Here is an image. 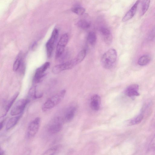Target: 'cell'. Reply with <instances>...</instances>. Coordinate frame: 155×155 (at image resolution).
<instances>
[{"instance_id":"obj_1","label":"cell","mask_w":155,"mask_h":155,"mask_svg":"<svg viewBox=\"0 0 155 155\" xmlns=\"http://www.w3.org/2000/svg\"><path fill=\"white\" fill-rule=\"evenodd\" d=\"M66 92V90L64 89L49 98L43 104L42 110L46 111L57 106L63 99Z\"/></svg>"},{"instance_id":"obj_2","label":"cell","mask_w":155,"mask_h":155,"mask_svg":"<svg viewBox=\"0 0 155 155\" xmlns=\"http://www.w3.org/2000/svg\"><path fill=\"white\" fill-rule=\"evenodd\" d=\"M117 58V52L115 49L110 48L105 52L101 58L102 66L105 69H110L115 64Z\"/></svg>"},{"instance_id":"obj_3","label":"cell","mask_w":155,"mask_h":155,"mask_svg":"<svg viewBox=\"0 0 155 155\" xmlns=\"http://www.w3.org/2000/svg\"><path fill=\"white\" fill-rule=\"evenodd\" d=\"M79 64L76 58L63 63L58 64L53 67L52 72L54 74H57L64 71L72 68Z\"/></svg>"},{"instance_id":"obj_4","label":"cell","mask_w":155,"mask_h":155,"mask_svg":"<svg viewBox=\"0 0 155 155\" xmlns=\"http://www.w3.org/2000/svg\"><path fill=\"white\" fill-rule=\"evenodd\" d=\"M63 122V118L61 117H58L54 118L48 125V131L51 134L58 133L61 130Z\"/></svg>"},{"instance_id":"obj_5","label":"cell","mask_w":155,"mask_h":155,"mask_svg":"<svg viewBox=\"0 0 155 155\" xmlns=\"http://www.w3.org/2000/svg\"><path fill=\"white\" fill-rule=\"evenodd\" d=\"M29 101V100L28 99L22 98L18 100L11 109V115L14 116L22 114L26 106Z\"/></svg>"},{"instance_id":"obj_6","label":"cell","mask_w":155,"mask_h":155,"mask_svg":"<svg viewBox=\"0 0 155 155\" xmlns=\"http://www.w3.org/2000/svg\"><path fill=\"white\" fill-rule=\"evenodd\" d=\"M58 34V30L56 28H54L52 32L51 37L46 43L45 48L47 56L48 58H50Z\"/></svg>"},{"instance_id":"obj_7","label":"cell","mask_w":155,"mask_h":155,"mask_svg":"<svg viewBox=\"0 0 155 155\" xmlns=\"http://www.w3.org/2000/svg\"><path fill=\"white\" fill-rule=\"evenodd\" d=\"M68 39V35L67 33L63 34L60 38L56 47L55 59L60 58L63 53Z\"/></svg>"},{"instance_id":"obj_8","label":"cell","mask_w":155,"mask_h":155,"mask_svg":"<svg viewBox=\"0 0 155 155\" xmlns=\"http://www.w3.org/2000/svg\"><path fill=\"white\" fill-rule=\"evenodd\" d=\"M41 118L38 117L29 123L27 132V137L28 138H32L36 134L38 130Z\"/></svg>"},{"instance_id":"obj_9","label":"cell","mask_w":155,"mask_h":155,"mask_svg":"<svg viewBox=\"0 0 155 155\" xmlns=\"http://www.w3.org/2000/svg\"><path fill=\"white\" fill-rule=\"evenodd\" d=\"M50 65V62H47L36 69L33 78L34 83H37L41 81L42 79L45 75V71Z\"/></svg>"},{"instance_id":"obj_10","label":"cell","mask_w":155,"mask_h":155,"mask_svg":"<svg viewBox=\"0 0 155 155\" xmlns=\"http://www.w3.org/2000/svg\"><path fill=\"white\" fill-rule=\"evenodd\" d=\"M139 89V86L138 84H132L126 88L125 93L127 96L130 97L138 96L140 95Z\"/></svg>"},{"instance_id":"obj_11","label":"cell","mask_w":155,"mask_h":155,"mask_svg":"<svg viewBox=\"0 0 155 155\" xmlns=\"http://www.w3.org/2000/svg\"><path fill=\"white\" fill-rule=\"evenodd\" d=\"M100 31L104 42L107 45H110L112 40L110 31L107 28L102 27L100 28Z\"/></svg>"},{"instance_id":"obj_12","label":"cell","mask_w":155,"mask_h":155,"mask_svg":"<svg viewBox=\"0 0 155 155\" xmlns=\"http://www.w3.org/2000/svg\"><path fill=\"white\" fill-rule=\"evenodd\" d=\"M140 0H137L131 8L126 13L122 19L123 22H125L132 18L135 15L137 10V6Z\"/></svg>"},{"instance_id":"obj_13","label":"cell","mask_w":155,"mask_h":155,"mask_svg":"<svg viewBox=\"0 0 155 155\" xmlns=\"http://www.w3.org/2000/svg\"><path fill=\"white\" fill-rule=\"evenodd\" d=\"M101 103L100 97L98 94L93 95L91 98L90 105L92 110L95 111L99 110Z\"/></svg>"},{"instance_id":"obj_14","label":"cell","mask_w":155,"mask_h":155,"mask_svg":"<svg viewBox=\"0 0 155 155\" xmlns=\"http://www.w3.org/2000/svg\"><path fill=\"white\" fill-rule=\"evenodd\" d=\"M76 110V108L75 107H69L66 111L63 118L64 121L69 122L71 121L74 117Z\"/></svg>"},{"instance_id":"obj_15","label":"cell","mask_w":155,"mask_h":155,"mask_svg":"<svg viewBox=\"0 0 155 155\" xmlns=\"http://www.w3.org/2000/svg\"><path fill=\"white\" fill-rule=\"evenodd\" d=\"M22 114L13 117L8 120L6 125L5 129L6 130H8L12 128L17 124L21 118Z\"/></svg>"},{"instance_id":"obj_16","label":"cell","mask_w":155,"mask_h":155,"mask_svg":"<svg viewBox=\"0 0 155 155\" xmlns=\"http://www.w3.org/2000/svg\"><path fill=\"white\" fill-rule=\"evenodd\" d=\"M150 3V0H142L141 2L140 15H143L148 10Z\"/></svg>"},{"instance_id":"obj_17","label":"cell","mask_w":155,"mask_h":155,"mask_svg":"<svg viewBox=\"0 0 155 155\" xmlns=\"http://www.w3.org/2000/svg\"><path fill=\"white\" fill-rule=\"evenodd\" d=\"M150 61V57L146 55L141 56L138 59L137 63L141 66L145 65L149 63Z\"/></svg>"},{"instance_id":"obj_18","label":"cell","mask_w":155,"mask_h":155,"mask_svg":"<svg viewBox=\"0 0 155 155\" xmlns=\"http://www.w3.org/2000/svg\"><path fill=\"white\" fill-rule=\"evenodd\" d=\"M19 94V92H17L16 93L8 102L5 108V115L6 113L9 111L12 105L18 97Z\"/></svg>"},{"instance_id":"obj_19","label":"cell","mask_w":155,"mask_h":155,"mask_svg":"<svg viewBox=\"0 0 155 155\" xmlns=\"http://www.w3.org/2000/svg\"><path fill=\"white\" fill-rule=\"evenodd\" d=\"M21 54H19L13 64V70L14 71H16L18 70L23 61Z\"/></svg>"},{"instance_id":"obj_20","label":"cell","mask_w":155,"mask_h":155,"mask_svg":"<svg viewBox=\"0 0 155 155\" xmlns=\"http://www.w3.org/2000/svg\"><path fill=\"white\" fill-rule=\"evenodd\" d=\"M87 39L90 45H94L97 40V37L95 33L93 31L89 32L87 35Z\"/></svg>"},{"instance_id":"obj_21","label":"cell","mask_w":155,"mask_h":155,"mask_svg":"<svg viewBox=\"0 0 155 155\" xmlns=\"http://www.w3.org/2000/svg\"><path fill=\"white\" fill-rule=\"evenodd\" d=\"M29 95L31 98L35 99L41 97L43 94H37L36 87L33 86L30 89L29 92Z\"/></svg>"},{"instance_id":"obj_22","label":"cell","mask_w":155,"mask_h":155,"mask_svg":"<svg viewBox=\"0 0 155 155\" xmlns=\"http://www.w3.org/2000/svg\"><path fill=\"white\" fill-rule=\"evenodd\" d=\"M60 147L59 145L53 146L46 150L43 153L44 155H54L58 152Z\"/></svg>"},{"instance_id":"obj_23","label":"cell","mask_w":155,"mask_h":155,"mask_svg":"<svg viewBox=\"0 0 155 155\" xmlns=\"http://www.w3.org/2000/svg\"><path fill=\"white\" fill-rule=\"evenodd\" d=\"M77 25L79 28L83 29H87L90 26V23L84 20H81L79 21Z\"/></svg>"},{"instance_id":"obj_24","label":"cell","mask_w":155,"mask_h":155,"mask_svg":"<svg viewBox=\"0 0 155 155\" xmlns=\"http://www.w3.org/2000/svg\"><path fill=\"white\" fill-rule=\"evenodd\" d=\"M143 118V115L142 114H140L132 120L130 123L132 125L138 124L141 122Z\"/></svg>"},{"instance_id":"obj_25","label":"cell","mask_w":155,"mask_h":155,"mask_svg":"<svg viewBox=\"0 0 155 155\" xmlns=\"http://www.w3.org/2000/svg\"><path fill=\"white\" fill-rule=\"evenodd\" d=\"M86 50L85 49L81 50L77 55L76 58L79 63L82 62L84 58L86 55Z\"/></svg>"},{"instance_id":"obj_26","label":"cell","mask_w":155,"mask_h":155,"mask_svg":"<svg viewBox=\"0 0 155 155\" xmlns=\"http://www.w3.org/2000/svg\"><path fill=\"white\" fill-rule=\"evenodd\" d=\"M72 11L73 12L78 15H81L84 13L85 9L82 7L77 6L73 8Z\"/></svg>"},{"instance_id":"obj_27","label":"cell","mask_w":155,"mask_h":155,"mask_svg":"<svg viewBox=\"0 0 155 155\" xmlns=\"http://www.w3.org/2000/svg\"><path fill=\"white\" fill-rule=\"evenodd\" d=\"M148 150L150 152L155 151V134L152 137L149 145Z\"/></svg>"},{"instance_id":"obj_28","label":"cell","mask_w":155,"mask_h":155,"mask_svg":"<svg viewBox=\"0 0 155 155\" xmlns=\"http://www.w3.org/2000/svg\"><path fill=\"white\" fill-rule=\"evenodd\" d=\"M155 38V27L153 28L150 32L148 36V39L150 41H152Z\"/></svg>"},{"instance_id":"obj_29","label":"cell","mask_w":155,"mask_h":155,"mask_svg":"<svg viewBox=\"0 0 155 155\" xmlns=\"http://www.w3.org/2000/svg\"><path fill=\"white\" fill-rule=\"evenodd\" d=\"M5 121L4 120H3L0 123V130H1L2 128H3V126H4V122Z\"/></svg>"},{"instance_id":"obj_30","label":"cell","mask_w":155,"mask_h":155,"mask_svg":"<svg viewBox=\"0 0 155 155\" xmlns=\"http://www.w3.org/2000/svg\"><path fill=\"white\" fill-rule=\"evenodd\" d=\"M5 153V152L1 148L0 150V155H4Z\"/></svg>"},{"instance_id":"obj_31","label":"cell","mask_w":155,"mask_h":155,"mask_svg":"<svg viewBox=\"0 0 155 155\" xmlns=\"http://www.w3.org/2000/svg\"><path fill=\"white\" fill-rule=\"evenodd\" d=\"M153 123L152 124H155V114L154 117L153 118V120H152Z\"/></svg>"}]
</instances>
